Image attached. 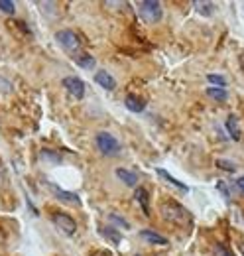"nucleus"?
Returning a JSON list of instances; mask_svg holds the SVG:
<instances>
[{
  "label": "nucleus",
  "instance_id": "f257e3e1",
  "mask_svg": "<svg viewBox=\"0 0 244 256\" xmlns=\"http://www.w3.org/2000/svg\"><path fill=\"white\" fill-rule=\"evenodd\" d=\"M160 213H162V217H164L168 223L176 224V226L189 228V226L193 224V215H191L183 205H180L178 201H174V199L164 201V203L160 205Z\"/></svg>",
  "mask_w": 244,
  "mask_h": 256
},
{
  "label": "nucleus",
  "instance_id": "f03ea898",
  "mask_svg": "<svg viewBox=\"0 0 244 256\" xmlns=\"http://www.w3.org/2000/svg\"><path fill=\"white\" fill-rule=\"evenodd\" d=\"M56 40H58V44H60L65 52H69L73 56L81 54V40H79V36L75 32H71V30H60V32L56 34Z\"/></svg>",
  "mask_w": 244,
  "mask_h": 256
},
{
  "label": "nucleus",
  "instance_id": "7ed1b4c3",
  "mask_svg": "<svg viewBox=\"0 0 244 256\" xmlns=\"http://www.w3.org/2000/svg\"><path fill=\"white\" fill-rule=\"evenodd\" d=\"M94 142H96V148L102 154H106V156H112V154H118L120 152V142L112 134H108V132H98L96 138H94Z\"/></svg>",
  "mask_w": 244,
  "mask_h": 256
},
{
  "label": "nucleus",
  "instance_id": "20e7f679",
  "mask_svg": "<svg viewBox=\"0 0 244 256\" xmlns=\"http://www.w3.org/2000/svg\"><path fill=\"white\" fill-rule=\"evenodd\" d=\"M140 16L148 22V24H156L162 20L164 16V10H162V4L156 2V0H144L140 2Z\"/></svg>",
  "mask_w": 244,
  "mask_h": 256
},
{
  "label": "nucleus",
  "instance_id": "39448f33",
  "mask_svg": "<svg viewBox=\"0 0 244 256\" xmlns=\"http://www.w3.org/2000/svg\"><path fill=\"white\" fill-rule=\"evenodd\" d=\"M52 221H54V224L60 228L63 234H67V236H73V234L77 232V223L73 221V217H69V215H65V213H54V215H52Z\"/></svg>",
  "mask_w": 244,
  "mask_h": 256
},
{
  "label": "nucleus",
  "instance_id": "423d86ee",
  "mask_svg": "<svg viewBox=\"0 0 244 256\" xmlns=\"http://www.w3.org/2000/svg\"><path fill=\"white\" fill-rule=\"evenodd\" d=\"M63 87L67 89L69 95L79 98V100L85 96V83L81 79H77V77H65L63 79Z\"/></svg>",
  "mask_w": 244,
  "mask_h": 256
},
{
  "label": "nucleus",
  "instance_id": "0eeeda50",
  "mask_svg": "<svg viewBox=\"0 0 244 256\" xmlns=\"http://www.w3.org/2000/svg\"><path fill=\"white\" fill-rule=\"evenodd\" d=\"M48 186H50L52 193H54V195L60 199L61 203H67V205H75V207H79V205H81V199H79V195H77V193L65 192V190L58 188L56 184H48Z\"/></svg>",
  "mask_w": 244,
  "mask_h": 256
},
{
  "label": "nucleus",
  "instance_id": "6e6552de",
  "mask_svg": "<svg viewBox=\"0 0 244 256\" xmlns=\"http://www.w3.org/2000/svg\"><path fill=\"white\" fill-rule=\"evenodd\" d=\"M94 81H96L102 89H106V91H112V89L116 87L114 77H112L110 73H106V71H96V73H94Z\"/></svg>",
  "mask_w": 244,
  "mask_h": 256
},
{
  "label": "nucleus",
  "instance_id": "1a4fd4ad",
  "mask_svg": "<svg viewBox=\"0 0 244 256\" xmlns=\"http://www.w3.org/2000/svg\"><path fill=\"white\" fill-rule=\"evenodd\" d=\"M124 104H126V108L130 110V112H142L144 110V100L140 98V96H136L134 93H128L126 98H124Z\"/></svg>",
  "mask_w": 244,
  "mask_h": 256
},
{
  "label": "nucleus",
  "instance_id": "9d476101",
  "mask_svg": "<svg viewBox=\"0 0 244 256\" xmlns=\"http://www.w3.org/2000/svg\"><path fill=\"white\" fill-rule=\"evenodd\" d=\"M140 236H142L144 240L152 242V244H162V246H166V244H168V238H166V236H162L160 232L152 230V228H144V230H140Z\"/></svg>",
  "mask_w": 244,
  "mask_h": 256
},
{
  "label": "nucleus",
  "instance_id": "9b49d317",
  "mask_svg": "<svg viewBox=\"0 0 244 256\" xmlns=\"http://www.w3.org/2000/svg\"><path fill=\"white\" fill-rule=\"evenodd\" d=\"M134 197H136L138 205L142 207L144 215H146V217H150V195H148V192H146L144 188H140V190H136V192H134Z\"/></svg>",
  "mask_w": 244,
  "mask_h": 256
},
{
  "label": "nucleus",
  "instance_id": "f8f14e48",
  "mask_svg": "<svg viewBox=\"0 0 244 256\" xmlns=\"http://www.w3.org/2000/svg\"><path fill=\"white\" fill-rule=\"evenodd\" d=\"M116 178L124 182L128 188H136V184H138V176L134 174V172H130V170H124V168H118L116 170Z\"/></svg>",
  "mask_w": 244,
  "mask_h": 256
},
{
  "label": "nucleus",
  "instance_id": "ddd939ff",
  "mask_svg": "<svg viewBox=\"0 0 244 256\" xmlns=\"http://www.w3.org/2000/svg\"><path fill=\"white\" fill-rule=\"evenodd\" d=\"M156 172H158V176H160V178H164L168 184H172V186H174V188H178L180 192H183V193L189 192V188H187L185 184H182V182H180V180H176V178H172L164 168H156Z\"/></svg>",
  "mask_w": 244,
  "mask_h": 256
},
{
  "label": "nucleus",
  "instance_id": "4468645a",
  "mask_svg": "<svg viewBox=\"0 0 244 256\" xmlns=\"http://www.w3.org/2000/svg\"><path fill=\"white\" fill-rule=\"evenodd\" d=\"M226 130H228V134H230L232 140H240L242 132H240V128H238V118H236L234 114H230V116L226 118Z\"/></svg>",
  "mask_w": 244,
  "mask_h": 256
},
{
  "label": "nucleus",
  "instance_id": "2eb2a0df",
  "mask_svg": "<svg viewBox=\"0 0 244 256\" xmlns=\"http://www.w3.org/2000/svg\"><path fill=\"white\" fill-rule=\"evenodd\" d=\"M100 234H102L106 240H110L112 244H120L122 234H120V230H116L114 226H102V228H100Z\"/></svg>",
  "mask_w": 244,
  "mask_h": 256
},
{
  "label": "nucleus",
  "instance_id": "dca6fc26",
  "mask_svg": "<svg viewBox=\"0 0 244 256\" xmlns=\"http://www.w3.org/2000/svg\"><path fill=\"white\" fill-rule=\"evenodd\" d=\"M73 62L83 69H92L94 67V58L89 54H77V56H73Z\"/></svg>",
  "mask_w": 244,
  "mask_h": 256
},
{
  "label": "nucleus",
  "instance_id": "f3484780",
  "mask_svg": "<svg viewBox=\"0 0 244 256\" xmlns=\"http://www.w3.org/2000/svg\"><path fill=\"white\" fill-rule=\"evenodd\" d=\"M193 6L197 8V12L199 14H203V16H213V10H214V4L213 2H207V0H195L193 2Z\"/></svg>",
  "mask_w": 244,
  "mask_h": 256
},
{
  "label": "nucleus",
  "instance_id": "a211bd4d",
  "mask_svg": "<svg viewBox=\"0 0 244 256\" xmlns=\"http://www.w3.org/2000/svg\"><path fill=\"white\" fill-rule=\"evenodd\" d=\"M207 95L211 96V98H214V100H220V102H224L228 98V93L224 89H220V87H209L207 89Z\"/></svg>",
  "mask_w": 244,
  "mask_h": 256
},
{
  "label": "nucleus",
  "instance_id": "6ab92c4d",
  "mask_svg": "<svg viewBox=\"0 0 244 256\" xmlns=\"http://www.w3.org/2000/svg\"><path fill=\"white\" fill-rule=\"evenodd\" d=\"M0 12H4V14H8V16H12V14L16 12V4H14V2H10V0H0Z\"/></svg>",
  "mask_w": 244,
  "mask_h": 256
},
{
  "label": "nucleus",
  "instance_id": "aec40b11",
  "mask_svg": "<svg viewBox=\"0 0 244 256\" xmlns=\"http://www.w3.org/2000/svg\"><path fill=\"white\" fill-rule=\"evenodd\" d=\"M216 168H220L224 172H234L236 170V164L230 160H216Z\"/></svg>",
  "mask_w": 244,
  "mask_h": 256
},
{
  "label": "nucleus",
  "instance_id": "412c9836",
  "mask_svg": "<svg viewBox=\"0 0 244 256\" xmlns=\"http://www.w3.org/2000/svg\"><path fill=\"white\" fill-rule=\"evenodd\" d=\"M216 192L220 193L226 201H230V192H228V188H226V184H224V182H220V180L216 182Z\"/></svg>",
  "mask_w": 244,
  "mask_h": 256
},
{
  "label": "nucleus",
  "instance_id": "4be33fe9",
  "mask_svg": "<svg viewBox=\"0 0 244 256\" xmlns=\"http://www.w3.org/2000/svg\"><path fill=\"white\" fill-rule=\"evenodd\" d=\"M207 79H209L211 83H214V85H218L220 89H224V85H226V79H224V77H220V75H214V73L207 75Z\"/></svg>",
  "mask_w": 244,
  "mask_h": 256
},
{
  "label": "nucleus",
  "instance_id": "5701e85b",
  "mask_svg": "<svg viewBox=\"0 0 244 256\" xmlns=\"http://www.w3.org/2000/svg\"><path fill=\"white\" fill-rule=\"evenodd\" d=\"M108 219H110V221H114V223H116V224H120V226H124V228H130V223H128V221H124L122 217H118L116 213H112V215H108Z\"/></svg>",
  "mask_w": 244,
  "mask_h": 256
},
{
  "label": "nucleus",
  "instance_id": "b1692460",
  "mask_svg": "<svg viewBox=\"0 0 244 256\" xmlns=\"http://www.w3.org/2000/svg\"><path fill=\"white\" fill-rule=\"evenodd\" d=\"M214 254L216 256H232V252H230L224 244H216V246H214Z\"/></svg>",
  "mask_w": 244,
  "mask_h": 256
},
{
  "label": "nucleus",
  "instance_id": "393cba45",
  "mask_svg": "<svg viewBox=\"0 0 244 256\" xmlns=\"http://www.w3.org/2000/svg\"><path fill=\"white\" fill-rule=\"evenodd\" d=\"M42 156L44 158H48V160H54V162H61V158L60 156H56L52 150H42Z\"/></svg>",
  "mask_w": 244,
  "mask_h": 256
},
{
  "label": "nucleus",
  "instance_id": "a878e982",
  "mask_svg": "<svg viewBox=\"0 0 244 256\" xmlns=\"http://www.w3.org/2000/svg\"><path fill=\"white\" fill-rule=\"evenodd\" d=\"M91 256H114L110 250H96V252H92Z\"/></svg>",
  "mask_w": 244,
  "mask_h": 256
},
{
  "label": "nucleus",
  "instance_id": "bb28decb",
  "mask_svg": "<svg viewBox=\"0 0 244 256\" xmlns=\"http://www.w3.org/2000/svg\"><path fill=\"white\" fill-rule=\"evenodd\" d=\"M236 188H238V190H240V192L244 193V176H242V178H238V180H236Z\"/></svg>",
  "mask_w": 244,
  "mask_h": 256
},
{
  "label": "nucleus",
  "instance_id": "cd10ccee",
  "mask_svg": "<svg viewBox=\"0 0 244 256\" xmlns=\"http://www.w3.org/2000/svg\"><path fill=\"white\" fill-rule=\"evenodd\" d=\"M240 252H242V256H244V242H240Z\"/></svg>",
  "mask_w": 244,
  "mask_h": 256
},
{
  "label": "nucleus",
  "instance_id": "c85d7f7f",
  "mask_svg": "<svg viewBox=\"0 0 244 256\" xmlns=\"http://www.w3.org/2000/svg\"><path fill=\"white\" fill-rule=\"evenodd\" d=\"M136 256H140V254H136Z\"/></svg>",
  "mask_w": 244,
  "mask_h": 256
}]
</instances>
